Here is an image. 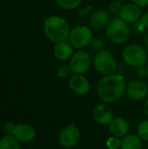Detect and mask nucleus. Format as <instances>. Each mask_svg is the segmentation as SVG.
<instances>
[{"label":"nucleus","instance_id":"1","mask_svg":"<svg viewBox=\"0 0 148 149\" xmlns=\"http://www.w3.org/2000/svg\"><path fill=\"white\" fill-rule=\"evenodd\" d=\"M126 91L125 79L119 74L106 75L97 84V93L101 100L113 103L120 100Z\"/></svg>","mask_w":148,"mask_h":149},{"label":"nucleus","instance_id":"2","mask_svg":"<svg viewBox=\"0 0 148 149\" xmlns=\"http://www.w3.org/2000/svg\"><path fill=\"white\" fill-rule=\"evenodd\" d=\"M45 37L53 43L66 41L69 38L71 28L69 23L60 16H51L44 23Z\"/></svg>","mask_w":148,"mask_h":149},{"label":"nucleus","instance_id":"3","mask_svg":"<svg viewBox=\"0 0 148 149\" xmlns=\"http://www.w3.org/2000/svg\"><path fill=\"white\" fill-rule=\"evenodd\" d=\"M106 34L107 38L113 44L121 45L126 42L130 37V28L128 24L120 17L111 19L106 27Z\"/></svg>","mask_w":148,"mask_h":149},{"label":"nucleus","instance_id":"4","mask_svg":"<svg viewBox=\"0 0 148 149\" xmlns=\"http://www.w3.org/2000/svg\"><path fill=\"white\" fill-rule=\"evenodd\" d=\"M122 57L126 65L135 68L144 66L147 62V52L140 45H126L122 52Z\"/></svg>","mask_w":148,"mask_h":149},{"label":"nucleus","instance_id":"5","mask_svg":"<svg viewBox=\"0 0 148 149\" xmlns=\"http://www.w3.org/2000/svg\"><path fill=\"white\" fill-rule=\"evenodd\" d=\"M93 65L96 71L103 75L114 74L118 68V64L113 53L105 49L98 52L93 58Z\"/></svg>","mask_w":148,"mask_h":149},{"label":"nucleus","instance_id":"6","mask_svg":"<svg viewBox=\"0 0 148 149\" xmlns=\"http://www.w3.org/2000/svg\"><path fill=\"white\" fill-rule=\"evenodd\" d=\"M92 38V31L88 26L78 25L71 30L68 39L73 47L81 49L89 45Z\"/></svg>","mask_w":148,"mask_h":149},{"label":"nucleus","instance_id":"7","mask_svg":"<svg viewBox=\"0 0 148 149\" xmlns=\"http://www.w3.org/2000/svg\"><path fill=\"white\" fill-rule=\"evenodd\" d=\"M92 59L90 55L85 51H78L73 53L70 59L69 65L73 74H84L91 67Z\"/></svg>","mask_w":148,"mask_h":149},{"label":"nucleus","instance_id":"8","mask_svg":"<svg viewBox=\"0 0 148 149\" xmlns=\"http://www.w3.org/2000/svg\"><path fill=\"white\" fill-rule=\"evenodd\" d=\"M80 140V132L74 123L64 127L58 135L59 144L65 148H71L75 147Z\"/></svg>","mask_w":148,"mask_h":149},{"label":"nucleus","instance_id":"9","mask_svg":"<svg viewBox=\"0 0 148 149\" xmlns=\"http://www.w3.org/2000/svg\"><path fill=\"white\" fill-rule=\"evenodd\" d=\"M126 93L133 100H142L148 94L147 85L141 80H133L126 86Z\"/></svg>","mask_w":148,"mask_h":149},{"label":"nucleus","instance_id":"10","mask_svg":"<svg viewBox=\"0 0 148 149\" xmlns=\"http://www.w3.org/2000/svg\"><path fill=\"white\" fill-rule=\"evenodd\" d=\"M70 89L78 95H85L90 91V83L82 74H73L69 80Z\"/></svg>","mask_w":148,"mask_h":149},{"label":"nucleus","instance_id":"11","mask_svg":"<svg viewBox=\"0 0 148 149\" xmlns=\"http://www.w3.org/2000/svg\"><path fill=\"white\" fill-rule=\"evenodd\" d=\"M93 117L99 124L109 126L113 120V112L109 106L105 103H100L95 106L93 109Z\"/></svg>","mask_w":148,"mask_h":149},{"label":"nucleus","instance_id":"12","mask_svg":"<svg viewBox=\"0 0 148 149\" xmlns=\"http://www.w3.org/2000/svg\"><path fill=\"white\" fill-rule=\"evenodd\" d=\"M119 15L120 17L125 22H126L127 24H132L139 21L142 16V13L140 7L133 3L124 4Z\"/></svg>","mask_w":148,"mask_h":149},{"label":"nucleus","instance_id":"13","mask_svg":"<svg viewBox=\"0 0 148 149\" xmlns=\"http://www.w3.org/2000/svg\"><path fill=\"white\" fill-rule=\"evenodd\" d=\"M11 135L18 142H29L32 141L36 136L35 129L27 124H19L14 126Z\"/></svg>","mask_w":148,"mask_h":149},{"label":"nucleus","instance_id":"14","mask_svg":"<svg viewBox=\"0 0 148 149\" xmlns=\"http://www.w3.org/2000/svg\"><path fill=\"white\" fill-rule=\"evenodd\" d=\"M111 21V14L106 10H97L92 13L89 18V24L95 30H101L106 27Z\"/></svg>","mask_w":148,"mask_h":149},{"label":"nucleus","instance_id":"15","mask_svg":"<svg viewBox=\"0 0 148 149\" xmlns=\"http://www.w3.org/2000/svg\"><path fill=\"white\" fill-rule=\"evenodd\" d=\"M54 56L61 61H66L71 59L73 55V46L70 42L61 41L56 43L53 48Z\"/></svg>","mask_w":148,"mask_h":149},{"label":"nucleus","instance_id":"16","mask_svg":"<svg viewBox=\"0 0 148 149\" xmlns=\"http://www.w3.org/2000/svg\"><path fill=\"white\" fill-rule=\"evenodd\" d=\"M110 133L116 137H125L129 132V125L126 120L120 117L114 118L109 124Z\"/></svg>","mask_w":148,"mask_h":149},{"label":"nucleus","instance_id":"17","mask_svg":"<svg viewBox=\"0 0 148 149\" xmlns=\"http://www.w3.org/2000/svg\"><path fill=\"white\" fill-rule=\"evenodd\" d=\"M142 141L139 135L129 134L123 137L120 149H141Z\"/></svg>","mask_w":148,"mask_h":149},{"label":"nucleus","instance_id":"18","mask_svg":"<svg viewBox=\"0 0 148 149\" xmlns=\"http://www.w3.org/2000/svg\"><path fill=\"white\" fill-rule=\"evenodd\" d=\"M0 149H20V146L14 136L7 134L0 141Z\"/></svg>","mask_w":148,"mask_h":149},{"label":"nucleus","instance_id":"19","mask_svg":"<svg viewBox=\"0 0 148 149\" xmlns=\"http://www.w3.org/2000/svg\"><path fill=\"white\" fill-rule=\"evenodd\" d=\"M82 0H56L58 5L64 10H74L79 6Z\"/></svg>","mask_w":148,"mask_h":149},{"label":"nucleus","instance_id":"20","mask_svg":"<svg viewBox=\"0 0 148 149\" xmlns=\"http://www.w3.org/2000/svg\"><path fill=\"white\" fill-rule=\"evenodd\" d=\"M137 132L141 140L148 141V120H144L139 124Z\"/></svg>","mask_w":148,"mask_h":149},{"label":"nucleus","instance_id":"21","mask_svg":"<svg viewBox=\"0 0 148 149\" xmlns=\"http://www.w3.org/2000/svg\"><path fill=\"white\" fill-rule=\"evenodd\" d=\"M91 47L97 52H100L102 50H105L106 48V43L103 39L99 38H92V40L91 41L90 44Z\"/></svg>","mask_w":148,"mask_h":149},{"label":"nucleus","instance_id":"22","mask_svg":"<svg viewBox=\"0 0 148 149\" xmlns=\"http://www.w3.org/2000/svg\"><path fill=\"white\" fill-rule=\"evenodd\" d=\"M106 146L109 149H120L121 147V141L119 137H110L106 141Z\"/></svg>","mask_w":148,"mask_h":149},{"label":"nucleus","instance_id":"23","mask_svg":"<svg viewBox=\"0 0 148 149\" xmlns=\"http://www.w3.org/2000/svg\"><path fill=\"white\" fill-rule=\"evenodd\" d=\"M122 3L118 2V1H114L110 5H109V13L111 15H119L120 10H121V8H122Z\"/></svg>","mask_w":148,"mask_h":149},{"label":"nucleus","instance_id":"24","mask_svg":"<svg viewBox=\"0 0 148 149\" xmlns=\"http://www.w3.org/2000/svg\"><path fill=\"white\" fill-rule=\"evenodd\" d=\"M72 73V70H71L70 65H62V66L58 70V77H60V78H67V77H69Z\"/></svg>","mask_w":148,"mask_h":149},{"label":"nucleus","instance_id":"25","mask_svg":"<svg viewBox=\"0 0 148 149\" xmlns=\"http://www.w3.org/2000/svg\"><path fill=\"white\" fill-rule=\"evenodd\" d=\"M137 74L141 78H146L147 76V67H145V65L139 67L138 70H137Z\"/></svg>","mask_w":148,"mask_h":149},{"label":"nucleus","instance_id":"26","mask_svg":"<svg viewBox=\"0 0 148 149\" xmlns=\"http://www.w3.org/2000/svg\"><path fill=\"white\" fill-rule=\"evenodd\" d=\"M140 24H142L143 27H147V28H148V12L144 13V14L141 16V17H140Z\"/></svg>","mask_w":148,"mask_h":149},{"label":"nucleus","instance_id":"27","mask_svg":"<svg viewBox=\"0 0 148 149\" xmlns=\"http://www.w3.org/2000/svg\"><path fill=\"white\" fill-rule=\"evenodd\" d=\"M133 2L140 7L148 6V0H133Z\"/></svg>","mask_w":148,"mask_h":149},{"label":"nucleus","instance_id":"28","mask_svg":"<svg viewBox=\"0 0 148 149\" xmlns=\"http://www.w3.org/2000/svg\"><path fill=\"white\" fill-rule=\"evenodd\" d=\"M144 111H145V113L148 116V99L144 104Z\"/></svg>","mask_w":148,"mask_h":149},{"label":"nucleus","instance_id":"29","mask_svg":"<svg viewBox=\"0 0 148 149\" xmlns=\"http://www.w3.org/2000/svg\"><path fill=\"white\" fill-rule=\"evenodd\" d=\"M144 41H145V45H146L147 48L148 49V35L146 37V38H145V40H144Z\"/></svg>","mask_w":148,"mask_h":149},{"label":"nucleus","instance_id":"30","mask_svg":"<svg viewBox=\"0 0 148 149\" xmlns=\"http://www.w3.org/2000/svg\"><path fill=\"white\" fill-rule=\"evenodd\" d=\"M115 1H118V2H120V3H125V2H127L128 0H115Z\"/></svg>","mask_w":148,"mask_h":149},{"label":"nucleus","instance_id":"31","mask_svg":"<svg viewBox=\"0 0 148 149\" xmlns=\"http://www.w3.org/2000/svg\"><path fill=\"white\" fill-rule=\"evenodd\" d=\"M147 76H148V64H147Z\"/></svg>","mask_w":148,"mask_h":149}]
</instances>
